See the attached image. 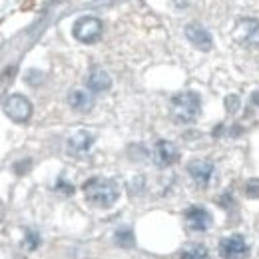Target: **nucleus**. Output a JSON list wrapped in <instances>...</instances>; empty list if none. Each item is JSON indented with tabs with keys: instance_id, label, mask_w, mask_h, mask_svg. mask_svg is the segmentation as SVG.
Returning <instances> with one entry per match:
<instances>
[{
	"instance_id": "obj_1",
	"label": "nucleus",
	"mask_w": 259,
	"mask_h": 259,
	"mask_svg": "<svg viewBox=\"0 0 259 259\" xmlns=\"http://www.w3.org/2000/svg\"><path fill=\"white\" fill-rule=\"evenodd\" d=\"M84 195L96 207H112L120 197V188L112 180L92 178L84 184Z\"/></svg>"
},
{
	"instance_id": "obj_2",
	"label": "nucleus",
	"mask_w": 259,
	"mask_h": 259,
	"mask_svg": "<svg viewBox=\"0 0 259 259\" xmlns=\"http://www.w3.org/2000/svg\"><path fill=\"white\" fill-rule=\"evenodd\" d=\"M201 112V98L195 92H180L171 98V114L182 124H192Z\"/></svg>"
},
{
	"instance_id": "obj_3",
	"label": "nucleus",
	"mask_w": 259,
	"mask_h": 259,
	"mask_svg": "<svg viewBox=\"0 0 259 259\" xmlns=\"http://www.w3.org/2000/svg\"><path fill=\"white\" fill-rule=\"evenodd\" d=\"M102 32H104V26H102V20L96 18V16H82L76 20L74 28H72V34L76 40L84 42V44H94L102 38Z\"/></svg>"
},
{
	"instance_id": "obj_4",
	"label": "nucleus",
	"mask_w": 259,
	"mask_h": 259,
	"mask_svg": "<svg viewBox=\"0 0 259 259\" xmlns=\"http://www.w3.org/2000/svg\"><path fill=\"white\" fill-rule=\"evenodd\" d=\"M4 114L14 122H28L32 116V104L30 100L20 94H12L4 102Z\"/></svg>"
},
{
	"instance_id": "obj_5",
	"label": "nucleus",
	"mask_w": 259,
	"mask_h": 259,
	"mask_svg": "<svg viewBox=\"0 0 259 259\" xmlns=\"http://www.w3.org/2000/svg\"><path fill=\"white\" fill-rule=\"evenodd\" d=\"M233 38H235V42H239L241 46H247V48L259 46V20L255 18L239 20L233 30Z\"/></svg>"
},
{
	"instance_id": "obj_6",
	"label": "nucleus",
	"mask_w": 259,
	"mask_h": 259,
	"mask_svg": "<svg viewBox=\"0 0 259 259\" xmlns=\"http://www.w3.org/2000/svg\"><path fill=\"white\" fill-rule=\"evenodd\" d=\"M220 253L224 259H245L249 255V245L241 235H229L220 241Z\"/></svg>"
},
{
	"instance_id": "obj_7",
	"label": "nucleus",
	"mask_w": 259,
	"mask_h": 259,
	"mask_svg": "<svg viewBox=\"0 0 259 259\" xmlns=\"http://www.w3.org/2000/svg\"><path fill=\"white\" fill-rule=\"evenodd\" d=\"M186 38L194 44L197 50H203V52L211 50V46H213L211 34L207 32L201 24H197V22H192V24L186 26Z\"/></svg>"
},
{
	"instance_id": "obj_8",
	"label": "nucleus",
	"mask_w": 259,
	"mask_h": 259,
	"mask_svg": "<svg viewBox=\"0 0 259 259\" xmlns=\"http://www.w3.org/2000/svg\"><path fill=\"white\" fill-rule=\"evenodd\" d=\"M188 171L194 178L195 184L207 186L211 182L213 174H215V165L211 162H207V160H194V162H190V165H188Z\"/></svg>"
},
{
	"instance_id": "obj_9",
	"label": "nucleus",
	"mask_w": 259,
	"mask_h": 259,
	"mask_svg": "<svg viewBox=\"0 0 259 259\" xmlns=\"http://www.w3.org/2000/svg\"><path fill=\"white\" fill-rule=\"evenodd\" d=\"M178 158H180V152H178V148H176L171 142L160 140V142L154 146V160H156L158 165L167 167V165L178 162Z\"/></svg>"
},
{
	"instance_id": "obj_10",
	"label": "nucleus",
	"mask_w": 259,
	"mask_h": 259,
	"mask_svg": "<svg viewBox=\"0 0 259 259\" xmlns=\"http://www.w3.org/2000/svg\"><path fill=\"white\" fill-rule=\"evenodd\" d=\"M186 222L192 231H205L211 226V213L205 207H190L186 211Z\"/></svg>"
},
{
	"instance_id": "obj_11",
	"label": "nucleus",
	"mask_w": 259,
	"mask_h": 259,
	"mask_svg": "<svg viewBox=\"0 0 259 259\" xmlns=\"http://www.w3.org/2000/svg\"><path fill=\"white\" fill-rule=\"evenodd\" d=\"M94 144V136L90 132H78L68 140V152L72 156H86Z\"/></svg>"
},
{
	"instance_id": "obj_12",
	"label": "nucleus",
	"mask_w": 259,
	"mask_h": 259,
	"mask_svg": "<svg viewBox=\"0 0 259 259\" xmlns=\"http://www.w3.org/2000/svg\"><path fill=\"white\" fill-rule=\"evenodd\" d=\"M86 86H88L90 92L100 94V92H106V90L112 88V78H110V74L106 70L92 68L90 74H88V78H86Z\"/></svg>"
},
{
	"instance_id": "obj_13",
	"label": "nucleus",
	"mask_w": 259,
	"mask_h": 259,
	"mask_svg": "<svg viewBox=\"0 0 259 259\" xmlns=\"http://www.w3.org/2000/svg\"><path fill=\"white\" fill-rule=\"evenodd\" d=\"M68 104L76 112H82V114H86V112H90L94 108V100H92V96L88 92H84V90H72L70 96H68Z\"/></svg>"
},
{
	"instance_id": "obj_14",
	"label": "nucleus",
	"mask_w": 259,
	"mask_h": 259,
	"mask_svg": "<svg viewBox=\"0 0 259 259\" xmlns=\"http://www.w3.org/2000/svg\"><path fill=\"white\" fill-rule=\"evenodd\" d=\"M182 259H207V247L205 245H188L184 251H182Z\"/></svg>"
},
{
	"instance_id": "obj_15",
	"label": "nucleus",
	"mask_w": 259,
	"mask_h": 259,
	"mask_svg": "<svg viewBox=\"0 0 259 259\" xmlns=\"http://www.w3.org/2000/svg\"><path fill=\"white\" fill-rule=\"evenodd\" d=\"M116 241L120 245H124V247H130V245H134V233L130 229H120L116 233Z\"/></svg>"
},
{
	"instance_id": "obj_16",
	"label": "nucleus",
	"mask_w": 259,
	"mask_h": 259,
	"mask_svg": "<svg viewBox=\"0 0 259 259\" xmlns=\"http://www.w3.org/2000/svg\"><path fill=\"white\" fill-rule=\"evenodd\" d=\"M247 195L253 199H259V180H251L247 184Z\"/></svg>"
},
{
	"instance_id": "obj_17",
	"label": "nucleus",
	"mask_w": 259,
	"mask_h": 259,
	"mask_svg": "<svg viewBox=\"0 0 259 259\" xmlns=\"http://www.w3.org/2000/svg\"><path fill=\"white\" fill-rule=\"evenodd\" d=\"M226 106H227V112L235 114V112L239 110V98H237V96H227Z\"/></svg>"
},
{
	"instance_id": "obj_18",
	"label": "nucleus",
	"mask_w": 259,
	"mask_h": 259,
	"mask_svg": "<svg viewBox=\"0 0 259 259\" xmlns=\"http://www.w3.org/2000/svg\"><path fill=\"white\" fill-rule=\"evenodd\" d=\"M171 2H174L176 8H186V6H190L192 0H171Z\"/></svg>"
}]
</instances>
